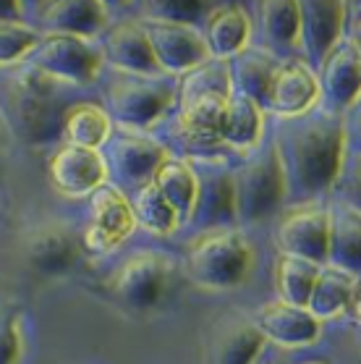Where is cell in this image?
<instances>
[{
	"label": "cell",
	"instance_id": "6da1fadb",
	"mask_svg": "<svg viewBox=\"0 0 361 364\" xmlns=\"http://www.w3.org/2000/svg\"><path fill=\"white\" fill-rule=\"evenodd\" d=\"M270 139L283 168L286 202L309 205L338 183L345 152V116H333L320 105L301 116H272Z\"/></svg>",
	"mask_w": 361,
	"mask_h": 364
},
{
	"label": "cell",
	"instance_id": "7a4b0ae2",
	"mask_svg": "<svg viewBox=\"0 0 361 364\" xmlns=\"http://www.w3.org/2000/svg\"><path fill=\"white\" fill-rule=\"evenodd\" d=\"M79 102L82 100L74 97L68 84L55 82L26 63L0 74V118L11 136L29 147L63 141L68 110Z\"/></svg>",
	"mask_w": 361,
	"mask_h": 364
},
{
	"label": "cell",
	"instance_id": "3957f363",
	"mask_svg": "<svg viewBox=\"0 0 361 364\" xmlns=\"http://www.w3.org/2000/svg\"><path fill=\"white\" fill-rule=\"evenodd\" d=\"M236 225H254L286 205V181L272 139H262L230 163Z\"/></svg>",
	"mask_w": 361,
	"mask_h": 364
},
{
	"label": "cell",
	"instance_id": "277c9868",
	"mask_svg": "<svg viewBox=\"0 0 361 364\" xmlns=\"http://www.w3.org/2000/svg\"><path fill=\"white\" fill-rule=\"evenodd\" d=\"M176 105V79L113 74L105 84V113L110 121L131 132H144L160 124Z\"/></svg>",
	"mask_w": 361,
	"mask_h": 364
},
{
	"label": "cell",
	"instance_id": "5b68a950",
	"mask_svg": "<svg viewBox=\"0 0 361 364\" xmlns=\"http://www.w3.org/2000/svg\"><path fill=\"white\" fill-rule=\"evenodd\" d=\"M254 265L249 241L238 231H207L191 241L186 249V270L191 281L202 289H233L247 281Z\"/></svg>",
	"mask_w": 361,
	"mask_h": 364
},
{
	"label": "cell",
	"instance_id": "8992f818",
	"mask_svg": "<svg viewBox=\"0 0 361 364\" xmlns=\"http://www.w3.org/2000/svg\"><path fill=\"white\" fill-rule=\"evenodd\" d=\"M225 100H199L191 105H173L163 118V139L160 141L171 158L194 160L222 155L220 116Z\"/></svg>",
	"mask_w": 361,
	"mask_h": 364
},
{
	"label": "cell",
	"instance_id": "52a82bcc",
	"mask_svg": "<svg viewBox=\"0 0 361 364\" xmlns=\"http://www.w3.org/2000/svg\"><path fill=\"white\" fill-rule=\"evenodd\" d=\"M197 178L194 205L186 218L189 228L197 231H228L236 225L233 210V181H230V163L225 155L186 160Z\"/></svg>",
	"mask_w": 361,
	"mask_h": 364
},
{
	"label": "cell",
	"instance_id": "ba28073f",
	"mask_svg": "<svg viewBox=\"0 0 361 364\" xmlns=\"http://www.w3.org/2000/svg\"><path fill=\"white\" fill-rule=\"evenodd\" d=\"M99 158L105 163V176H110L115 189L121 194H126V191L134 194L155 178L160 166L171 158V152L147 134L124 132L113 134L102 144Z\"/></svg>",
	"mask_w": 361,
	"mask_h": 364
},
{
	"label": "cell",
	"instance_id": "9c48e42d",
	"mask_svg": "<svg viewBox=\"0 0 361 364\" xmlns=\"http://www.w3.org/2000/svg\"><path fill=\"white\" fill-rule=\"evenodd\" d=\"M24 63L60 84L84 87L97 79L102 55L90 40L66 37V34H42L40 42L29 50Z\"/></svg>",
	"mask_w": 361,
	"mask_h": 364
},
{
	"label": "cell",
	"instance_id": "30bf717a",
	"mask_svg": "<svg viewBox=\"0 0 361 364\" xmlns=\"http://www.w3.org/2000/svg\"><path fill=\"white\" fill-rule=\"evenodd\" d=\"M173 262L168 255L160 252H139V255L126 257L113 273L110 289L118 296L121 304H126L134 312H149L171 291Z\"/></svg>",
	"mask_w": 361,
	"mask_h": 364
},
{
	"label": "cell",
	"instance_id": "8fae6325",
	"mask_svg": "<svg viewBox=\"0 0 361 364\" xmlns=\"http://www.w3.org/2000/svg\"><path fill=\"white\" fill-rule=\"evenodd\" d=\"M21 252L32 273L42 278H60L82 262V233H76L63 220H42L24 233Z\"/></svg>",
	"mask_w": 361,
	"mask_h": 364
},
{
	"label": "cell",
	"instance_id": "7c38bea8",
	"mask_svg": "<svg viewBox=\"0 0 361 364\" xmlns=\"http://www.w3.org/2000/svg\"><path fill=\"white\" fill-rule=\"evenodd\" d=\"M275 239H278L280 257H296L317 267H325L330 241V210L314 202L296 205L280 220Z\"/></svg>",
	"mask_w": 361,
	"mask_h": 364
},
{
	"label": "cell",
	"instance_id": "4fadbf2b",
	"mask_svg": "<svg viewBox=\"0 0 361 364\" xmlns=\"http://www.w3.org/2000/svg\"><path fill=\"white\" fill-rule=\"evenodd\" d=\"M345 32V3L338 0H306L298 3V53L312 74L320 71Z\"/></svg>",
	"mask_w": 361,
	"mask_h": 364
},
{
	"label": "cell",
	"instance_id": "5bb4252c",
	"mask_svg": "<svg viewBox=\"0 0 361 364\" xmlns=\"http://www.w3.org/2000/svg\"><path fill=\"white\" fill-rule=\"evenodd\" d=\"M314 76H317V87H320L317 105L322 110H328L333 116H345L351 108H356L361 90L359 42L343 37Z\"/></svg>",
	"mask_w": 361,
	"mask_h": 364
},
{
	"label": "cell",
	"instance_id": "9a60e30c",
	"mask_svg": "<svg viewBox=\"0 0 361 364\" xmlns=\"http://www.w3.org/2000/svg\"><path fill=\"white\" fill-rule=\"evenodd\" d=\"M134 228H136V220H134L131 205H129L126 194H121L115 186H107V183L92 191L90 225L82 233L84 252L102 255V252L129 239Z\"/></svg>",
	"mask_w": 361,
	"mask_h": 364
},
{
	"label": "cell",
	"instance_id": "2e32d148",
	"mask_svg": "<svg viewBox=\"0 0 361 364\" xmlns=\"http://www.w3.org/2000/svg\"><path fill=\"white\" fill-rule=\"evenodd\" d=\"M141 26L165 76H183L210 60L205 34L194 26L165 24V21H141Z\"/></svg>",
	"mask_w": 361,
	"mask_h": 364
},
{
	"label": "cell",
	"instance_id": "e0dca14e",
	"mask_svg": "<svg viewBox=\"0 0 361 364\" xmlns=\"http://www.w3.org/2000/svg\"><path fill=\"white\" fill-rule=\"evenodd\" d=\"M99 55L107 60L118 74L163 79V68L157 63L149 37L141 21H121L105 29L99 37Z\"/></svg>",
	"mask_w": 361,
	"mask_h": 364
},
{
	"label": "cell",
	"instance_id": "ac0fdd59",
	"mask_svg": "<svg viewBox=\"0 0 361 364\" xmlns=\"http://www.w3.org/2000/svg\"><path fill=\"white\" fill-rule=\"evenodd\" d=\"M267 341L252 317L230 312L212 325L207 338V364H254Z\"/></svg>",
	"mask_w": 361,
	"mask_h": 364
},
{
	"label": "cell",
	"instance_id": "d6986e66",
	"mask_svg": "<svg viewBox=\"0 0 361 364\" xmlns=\"http://www.w3.org/2000/svg\"><path fill=\"white\" fill-rule=\"evenodd\" d=\"M40 18L37 24L45 34H66L79 40H92L105 34L107 6L99 0H58V3H37Z\"/></svg>",
	"mask_w": 361,
	"mask_h": 364
},
{
	"label": "cell",
	"instance_id": "ffe728a7",
	"mask_svg": "<svg viewBox=\"0 0 361 364\" xmlns=\"http://www.w3.org/2000/svg\"><path fill=\"white\" fill-rule=\"evenodd\" d=\"M320 102V87L317 76L301 63V58L283 60L278 74L272 79L264 110H270L275 118L301 116Z\"/></svg>",
	"mask_w": 361,
	"mask_h": 364
},
{
	"label": "cell",
	"instance_id": "44dd1931",
	"mask_svg": "<svg viewBox=\"0 0 361 364\" xmlns=\"http://www.w3.org/2000/svg\"><path fill=\"white\" fill-rule=\"evenodd\" d=\"M105 163L95 149H82L63 144L50 158V181L58 191L68 197H84L102 186L105 181Z\"/></svg>",
	"mask_w": 361,
	"mask_h": 364
},
{
	"label": "cell",
	"instance_id": "7402d4cb",
	"mask_svg": "<svg viewBox=\"0 0 361 364\" xmlns=\"http://www.w3.org/2000/svg\"><path fill=\"white\" fill-rule=\"evenodd\" d=\"M252 323L262 333L264 341H272V343L288 348L309 346L320 336V323L306 309L283 304V301L262 304L252 315Z\"/></svg>",
	"mask_w": 361,
	"mask_h": 364
},
{
	"label": "cell",
	"instance_id": "603a6c76",
	"mask_svg": "<svg viewBox=\"0 0 361 364\" xmlns=\"http://www.w3.org/2000/svg\"><path fill=\"white\" fill-rule=\"evenodd\" d=\"M257 40L264 53L280 60H293L298 50V3L296 0H267L257 3Z\"/></svg>",
	"mask_w": 361,
	"mask_h": 364
},
{
	"label": "cell",
	"instance_id": "cb8c5ba5",
	"mask_svg": "<svg viewBox=\"0 0 361 364\" xmlns=\"http://www.w3.org/2000/svg\"><path fill=\"white\" fill-rule=\"evenodd\" d=\"M330 210L328 265L359 278L361 270V210L356 202H338Z\"/></svg>",
	"mask_w": 361,
	"mask_h": 364
},
{
	"label": "cell",
	"instance_id": "d4e9b609",
	"mask_svg": "<svg viewBox=\"0 0 361 364\" xmlns=\"http://www.w3.org/2000/svg\"><path fill=\"white\" fill-rule=\"evenodd\" d=\"M225 63H228L230 92L252 100L257 108L264 110L270 84L283 60L270 55V53H264L262 48H244L238 55L228 58Z\"/></svg>",
	"mask_w": 361,
	"mask_h": 364
},
{
	"label": "cell",
	"instance_id": "484cf974",
	"mask_svg": "<svg viewBox=\"0 0 361 364\" xmlns=\"http://www.w3.org/2000/svg\"><path fill=\"white\" fill-rule=\"evenodd\" d=\"M202 34H205L210 58L228 60L249 45L252 21H249L247 11L241 9V6L225 3V6H215Z\"/></svg>",
	"mask_w": 361,
	"mask_h": 364
},
{
	"label": "cell",
	"instance_id": "4316f807",
	"mask_svg": "<svg viewBox=\"0 0 361 364\" xmlns=\"http://www.w3.org/2000/svg\"><path fill=\"white\" fill-rule=\"evenodd\" d=\"M264 136V116L262 108H257L252 100L233 95L225 100L220 116V139L225 147H233L238 152H247L254 144H259Z\"/></svg>",
	"mask_w": 361,
	"mask_h": 364
},
{
	"label": "cell",
	"instance_id": "83f0119b",
	"mask_svg": "<svg viewBox=\"0 0 361 364\" xmlns=\"http://www.w3.org/2000/svg\"><path fill=\"white\" fill-rule=\"evenodd\" d=\"M356 291H359V278H351V275L340 273L335 267H322L312 286L309 301H306V312L317 323L333 320V317L343 315Z\"/></svg>",
	"mask_w": 361,
	"mask_h": 364
},
{
	"label": "cell",
	"instance_id": "f1b7e54d",
	"mask_svg": "<svg viewBox=\"0 0 361 364\" xmlns=\"http://www.w3.org/2000/svg\"><path fill=\"white\" fill-rule=\"evenodd\" d=\"M230 76L225 60H205L189 74L176 79V105H191L199 100H228Z\"/></svg>",
	"mask_w": 361,
	"mask_h": 364
},
{
	"label": "cell",
	"instance_id": "f546056e",
	"mask_svg": "<svg viewBox=\"0 0 361 364\" xmlns=\"http://www.w3.org/2000/svg\"><path fill=\"white\" fill-rule=\"evenodd\" d=\"M113 136V121L95 102H79L68 110L63 124V141L71 147L95 149L99 152L102 144Z\"/></svg>",
	"mask_w": 361,
	"mask_h": 364
},
{
	"label": "cell",
	"instance_id": "4dcf8cb0",
	"mask_svg": "<svg viewBox=\"0 0 361 364\" xmlns=\"http://www.w3.org/2000/svg\"><path fill=\"white\" fill-rule=\"evenodd\" d=\"M152 183L171 205L173 213L178 215V223H186L191 205H194V191H197V178H194L189 163L180 158H168L155 173Z\"/></svg>",
	"mask_w": 361,
	"mask_h": 364
},
{
	"label": "cell",
	"instance_id": "1f68e13d",
	"mask_svg": "<svg viewBox=\"0 0 361 364\" xmlns=\"http://www.w3.org/2000/svg\"><path fill=\"white\" fill-rule=\"evenodd\" d=\"M322 267L312 265V262H304V259H296V257H280L278 259V270H275V283H278V294L283 304L298 306V309H306V301H309V294H312V286L317 281Z\"/></svg>",
	"mask_w": 361,
	"mask_h": 364
},
{
	"label": "cell",
	"instance_id": "d6a6232c",
	"mask_svg": "<svg viewBox=\"0 0 361 364\" xmlns=\"http://www.w3.org/2000/svg\"><path fill=\"white\" fill-rule=\"evenodd\" d=\"M131 213L136 225L147 228L152 233H160V236H168L178 228V215L171 210V205L163 199V194L157 191V186L152 181L147 186H141L139 191H134L131 197Z\"/></svg>",
	"mask_w": 361,
	"mask_h": 364
},
{
	"label": "cell",
	"instance_id": "836d02e7",
	"mask_svg": "<svg viewBox=\"0 0 361 364\" xmlns=\"http://www.w3.org/2000/svg\"><path fill=\"white\" fill-rule=\"evenodd\" d=\"M147 18L144 21H165V24H180V26H194L197 29L199 21L210 18L215 11V3H191V0H163V3H147L144 6Z\"/></svg>",
	"mask_w": 361,
	"mask_h": 364
},
{
	"label": "cell",
	"instance_id": "e575fe53",
	"mask_svg": "<svg viewBox=\"0 0 361 364\" xmlns=\"http://www.w3.org/2000/svg\"><path fill=\"white\" fill-rule=\"evenodd\" d=\"M42 32L29 24L0 26V66L18 63L29 55V50L40 42Z\"/></svg>",
	"mask_w": 361,
	"mask_h": 364
},
{
	"label": "cell",
	"instance_id": "d590c367",
	"mask_svg": "<svg viewBox=\"0 0 361 364\" xmlns=\"http://www.w3.org/2000/svg\"><path fill=\"white\" fill-rule=\"evenodd\" d=\"M21 356V333L16 312L0 304V364H16Z\"/></svg>",
	"mask_w": 361,
	"mask_h": 364
},
{
	"label": "cell",
	"instance_id": "8d00e7d4",
	"mask_svg": "<svg viewBox=\"0 0 361 364\" xmlns=\"http://www.w3.org/2000/svg\"><path fill=\"white\" fill-rule=\"evenodd\" d=\"M11 141L14 136L9 134L3 118H0V207L9 202V163H11Z\"/></svg>",
	"mask_w": 361,
	"mask_h": 364
},
{
	"label": "cell",
	"instance_id": "74e56055",
	"mask_svg": "<svg viewBox=\"0 0 361 364\" xmlns=\"http://www.w3.org/2000/svg\"><path fill=\"white\" fill-rule=\"evenodd\" d=\"M24 3L18 0H0V26L24 24Z\"/></svg>",
	"mask_w": 361,
	"mask_h": 364
},
{
	"label": "cell",
	"instance_id": "f35d334b",
	"mask_svg": "<svg viewBox=\"0 0 361 364\" xmlns=\"http://www.w3.org/2000/svg\"><path fill=\"white\" fill-rule=\"evenodd\" d=\"M306 364H322V362H306Z\"/></svg>",
	"mask_w": 361,
	"mask_h": 364
}]
</instances>
